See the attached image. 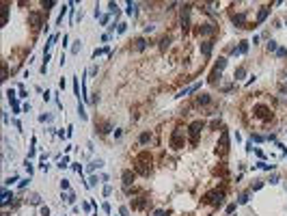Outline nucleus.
Returning a JSON list of instances; mask_svg holds the SVG:
<instances>
[{"label":"nucleus","instance_id":"nucleus-23","mask_svg":"<svg viewBox=\"0 0 287 216\" xmlns=\"http://www.w3.org/2000/svg\"><path fill=\"white\" fill-rule=\"evenodd\" d=\"M266 48H268V52H276V50H279V48H276V41H272V39L266 43Z\"/></svg>","mask_w":287,"mask_h":216},{"label":"nucleus","instance_id":"nucleus-32","mask_svg":"<svg viewBox=\"0 0 287 216\" xmlns=\"http://www.w3.org/2000/svg\"><path fill=\"white\" fill-rule=\"evenodd\" d=\"M54 4H56V2H52V0H48V2H43V9H45V11H48V9H52Z\"/></svg>","mask_w":287,"mask_h":216},{"label":"nucleus","instance_id":"nucleus-42","mask_svg":"<svg viewBox=\"0 0 287 216\" xmlns=\"http://www.w3.org/2000/svg\"><path fill=\"white\" fill-rule=\"evenodd\" d=\"M67 201H69V203H73V201H76V195H73V192H69V195H67Z\"/></svg>","mask_w":287,"mask_h":216},{"label":"nucleus","instance_id":"nucleus-44","mask_svg":"<svg viewBox=\"0 0 287 216\" xmlns=\"http://www.w3.org/2000/svg\"><path fill=\"white\" fill-rule=\"evenodd\" d=\"M41 216H50V208H41Z\"/></svg>","mask_w":287,"mask_h":216},{"label":"nucleus","instance_id":"nucleus-28","mask_svg":"<svg viewBox=\"0 0 287 216\" xmlns=\"http://www.w3.org/2000/svg\"><path fill=\"white\" fill-rule=\"evenodd\" d=\"M136 13V2H127V15Z\"/></svg>","mask_w":287,"mask_h":216},{"label":"nucleus","instance_id":"nucleus-29","mask_svg":"<svg viewBox=\"0 0 287 216\" xmlns=\"http://www.w3.org/2000/svg\"><path fill=\"white\" fill-rule=\"evenodd\" d=\"M257 166H259V169H263V171H272V169H274V164H266V162H259Z\"/></svg>","mask_w":287,"mask_h":216},{"label":"nucleus","instance_id":"nucleus-12","mask_svg":"<svg viewBox=\"0 0 287 216\" xmlns=\"http://www.w3.org/2000/svg\"><path fill=\"white\" fill-rule=\"evenodd\" d=\"M212 102V97L207 95V93H201V95H197V100H194V104L197 106H207Z\"/></svg>","mask_w":287,"mask_h":216},{"label":"nucleus","instance_id":"nucleus-30","mask_svg":"<svg viewBox=\"0 0 287 216\" xmlns=\"http://www.w3.org/2000/svg\"><path fill=\"white\" fill-rule=\"evenodd\" d=\"M30 203H33V205H39V203H41V197H39V195H35L33 199H30Z\"/></svg>","mask_w":287,"mask_h":216},{"label":"nucleus","instance_id":"nucleus-33","mask_svg":"<svg viewBox=\"0 0 287 216\" xmlns=\"http://www.w3.org/2000/svg\"><path fill=\"white\" fill-rule=\"evenodd\" d=\"M261 188H263V182H255L253 184V190H261Z\"/></svg>","mask_w":287,"mask_h":216},{"label":"nucleus","instance_id":"nucleus-11","mask_svg":"<svg viewBox=\"0 0 287 216\" xmlns=\"http://www.w3.org/2000/svg\"><path fill=\"white\" fill-rule=\"evenodd\" d=\"M197 33H199V35H214V33H216V26H214V24H201L199 28H197Z\"/></svg>","mask_w":287,"mask_h":216},{"label":"nucleus","instance_id":"nucleus-2","mask_svg":"<svg viewBox=\"0 0 287 216\" xmlns=\"http://www.w3.org/2000/svg\"><path fill=\"white\" fill-rule=\"evenodd\" d=\"M203 199V203H207V205H214V208H218L220 203H223V199H225V190H209V192H205L201 197Z\"/></svg>","mask_w":287,"mask_h":216},{"label":"nucleus","instance_id":"nucleus-37","mask_svg":"<svg viewBox=\"0 0 287 216\" xmlns=\"http://www.w3.org/2000/svg\"><path fill=\"white\" fill-rule=\"evenodd\" d=\"M233 212H235V205H233V203H231V205H227V214L231 216V214H233Z\"/></svg>","mask_w":287,"mask_h":216},{"label":"nucleus","instance_id":"nucleus-45","mask_svg":"<svg viewBox=\"0 0 287 216\" xmlns=\"http://www.w3.org/2000/svg\"><path fill=\"white\" fill-rule=\"evenodd\" d=\"M50 119H52L50 115H41V117H39V121H50Z\"/></svg>","mask_w":287,"mask_h":216},{"label":"nucleus","instance_id":"nucleus-47","mask_svg":"<svg viewBox=\"0 0 287 216\" xmlns=\"http://www.w3.org/2000/svg\"><path fill=\"white\" fill-rule=\"evenodd\" d=\"M270 184H279V175H272V177H270Z\"/></svg>","mask_w":287,"mask_h":216},{"label":"nucleus","instance_id":"nucleus-18","mask_svg":"<svg viewBox=\"0 0 287 216\" xmlns=\"http://www.w3.org/2000/svg\"><path fill=\"white\" fill-rule=\"evenodd\" d=\"M149 141H151V132H143L141 138H138V143H141V145H147Z\"/></svg>","mask_w":287,"mask_h":216},{"label":"nucleus","instance_id":"nucleus-46","mask_svg":"<svg viewBox=\"0 0 287 216\" xmlns=\"http://www.w3.org/2000/svg\"><path fill=\"white\" fill-rule=\"evenodd\" d=\"M110 22V15H101V24H108Z\"/></svg>","mask_w":287,"mask_h":216},{"label":"nucleus","instance_id":"nucleus-24","mask_svg":"<svg viewBox=\"0 0 287 216\" xmlns=\"http://www.w3.org/2000/svg\"><path fill=\"white\" fill-rule=\"evenodd\" d=\"M7 20H9V9H7V4H2V26L7 24Z\"/></svg>","mask_w":287,"mask_h":216},{"label":"nucleus","instance_id":"nucleus-20","mask_svg":"<svg viewBox=\"0 0 287 216\" xmlns=\"http://www.w3.org/2000/svg\"><path fill=\"white\" fill-rule=\"evenodd\" d=\"M169 46H171V37L166 35V37H162V39H160V50H166Z\"/></svg>","mask_w":287,"mask_h":216},{"label":"nucleus","instance_id":"nucleus-31","mask_svg":"<svg viewBox=\"0 0 287 216\" xmlns=\"http://www.w3.org/2000/svg\"><path fill=\"white\" fill-rule=\"evenodd\" d=\"M276 54H279L281 58H285V56H287V50H285V48H279V50H276Z\"/></svg>","mask_w":287,"mask_h":216},{"label":"nucleus","instance_id":"nucleus-10","mask_svg":"<svg viewBox=\"0 0 287 216\" xmlns=\"http://www.w3.org/2000/svg\"><path fill=\"white\" fill-rule=\"evenodd\" d=\"M121 177H123V186L129 188V184H134V179H136V173L127 169V171H123V175H121Z\"/></svg>","mask_w":287,"mask_h":216},{"label":"nucleus","instance_id":"nucleus-9","mask_svg":"<svg viewBox=\"0 0 287 216\" xmlns=\"http://www.w3.org/2000/svg\"><path fill=\"white\" fill-rule=\"evenodd\" d=\"M28 22L33 24V28H41V26H43V20H41V13H39V11H33V13L28 15Z\"/></svg>","mask_w":287,"mask_h":216},{"label":"nucleus","instance_id":"nucleus-17","mask_svg":"<svg viewBox=\"0 0 287 216\" xmlns=\"http://www.w3.org/2000/svg\"><path fill=\"white\" fill-rule=\"evenodd\" d=\"M207 80H209V84H216L218 80H220V71H218V69H214V71L209 74V78H207Z\"/></svg>","mask_w":287,"mask_h":216},{"label":"nucleus","instance_id":"nucleus-7","mask_svg":"<svg viewBox=\"0 0 287 216\" xmlns=\"http://www.w3.org/2000/svg\"><path fill=\"white\" fill-rule=\"evenodd\" d=\"M255 117H259V119L266 123V121H270V119H272V110H270L268 106L259 104V106H255Z\"/></svg>","mask_w":287,"mask_h":216},{"label":"nucleus","instance_id":"nucleus-14","mask_svg":"<svg viewBox=\"0 0 287 216\" xmlns=\"http://www.w3.org/2000/svg\"><path fill=\"white\" fill-rule=\"evenodd\" d=\"M199 89H201V82H194L192 87H188V89H183V91H179L177 97H183V95H188V93H194V91H199Z\"/></svg>","mask_w":287,"mask_h":216},{"label":"nucleus","instance_id":"nucleus-39","mask_svg":"<svg viewBox=\"0 0 287 216\" xmlns=\"http://www.w3.org/2000/svg\"><path fill=\"white\" fill-rule=\"evenodd\" d=\"M119 212H121V216H129V210L125 208V205H123V208H121V210H119Z\"/></svg>","mask_w":287,"mask_h":216},{"label":"nucleus","instance_id":"nucleus-41","mask_svg":"<svg viewBox=\"0 0 287 216\" xmlns=\"http://www.w3.org/2000/svg\"><path fill=\"white\" fill-rule=\"evenodd\" d=\"M67 162H69V158H63V160H61V164H58V166H61V169H65V166H67Z\"/></svg>","mask_w":287,"mask_h":216},{"label":"nucleus","instance_id":"nucleus-36","mask_svg":"<svg viewBox=\"0 0 287 216\" xmlns=\"http://www.w3.org/2000/svg\"><path fill=\"white\" fill-rule=\"evenodd\" d=\"M61 188H63V190H69V182H67V179H63V182H61Z\"/></svg>","mask_w":287,"mask_h":216},{"label":"nucleus","instance_id":"nucleus-26","mask_svg":"<svg viewBox=\"0 0 287 216\" xmlns=\"http://www.w3.org/2000/svg\"><path fill=\"white\" fill-rule=\"evenodd\" d=\"M244 74H246V69H244V67H237L235 74H233V78H244Z\"/></svg>","mask_w":287,"mask_h":216},{"label":"nucleus","instance_id":"nucleus-8","mask_svg":"<svg viewBox=\"0 0 287 216\" xmlns=\"http://www.w3.org/2000/svg\"><path fill=\"white\" fill-rule=\"evenodd\" d=\"M132 208H134V210H145V208H149V199H147L145 195L136 197V199H132Z\"/></svg>","mask_w":287,"mask_h":216},{"label":"nucleus","instance_id":"nucleus-15","mask_svg":"<svg viewBox=\"0 0 287 216\" xmlns=\"http://www.w3.org/2000/svg\"><path fill=\"white\" fill-rule=\"evenodd\" d=\"M212 46H214L212 41H203V43H201V52H203V56H209V54H212Z\"/></svg>","mask_w":287,"mask_h":216},{"label":"nucleus","instance_id":"nucleus-40","mask_svg":"<svg viewBox=\"0 0 287 216\" xmlns=\"http://www.w3.org/2000/svg\"><path fill=\"white\" fill-rule=\"evenodd\" d=\"M125 26H127V24H117V30H119V33H125Z\"/></svg>","mask_w":287,"mask_h":216},{"label":"nucleus","instance_id":"nucleus-34","mask_svg":"<svg viewBox=\"0 0 287 216\" xmlns=\"http://www.w3.org/2000/svg\"><path fill=\"white\" fill-rule=\"evenodd\" d=\"M240 203H248V192H244V195H240Z\"/></svg>","mask_w":287,"mask_h":216},{"label":"nucleus","instance_id":"nucleus-3","mask_svg":"<svg viewBox=\"0 0 287 216\" xmlns=\"http://www.w3.org/2000/svg\"><path fill=\"white\" fill-rule=\"evenodd\" d=\"M231 22H233L237 28H246V30H253V28H255V24H248V22H246V15H244V13L231 11Z\"/></svg>","mask_w":287,"mask_h":216},{"label":"nucleus","instance_id":"nucleus-16","mask_svg":"<svg viewBox=\"0 0 287 216\" xmlns=\"http://www.w3.org/2000/svg\"><path fill=\"white\" fill-rule=\"evenodd\" d=\"M145 48H147V41H145L143 37H138V39L134 41V50H138V52H143Z\"/></svg>","mask_w":287,"mask_h":216},{"label":"nucleus","instance_id":"nucleus-19","mask_svg":"<svg viewBox=\"0 0 287 216\" xmlns=\"http://www.w3.org/2000/svg\"><path fill=\"white\" fill-rule=\"evenodd\" d=\"M227 67V58H223V56H220L218 61H216V65H214V69H218V71H223Z\"/></svg>","mask_w":287,"mask_h":216},{"label":"nucleus","instance_id":"nucleus-38","mask_svg":"<svg viewBox=\"0 0 287 216\" xmlns=\"http://www.w3.org/2000/svg\"><path fill=\"white\" fill-rule=\"evenodd\" d=\"M7 78H9V69H7V65H4V67H2V80H7Z\"/></svg>","mask_w":287,"mask_h":216},{"label":"nucleus","instance_id":"nucleus-35","mask_svg":"<svg viewBox=\"0 0 287 216\" xmlns=\"http://www.w3.org/2000/svg\"><path fill=\"white\" fill-rule=\"evenodd\" d=\"M80 48H82V46H80V41H76V46L71 48V52H73V54H78V52H80Z\"/></svg>","mask_w":287,"mask_h":216},{"label":"nucleus","instance_id":"nucleus-49","mask_svg":"<svg viewBox=\"0 0 287 216\" xmlns=\"http://www.w3.org/2000/svg\"><path fill=\"white\" fill-rule=\"evenodd\" d=\"M155 216H166V212H164V210H158V212H155Z\"/></svg>","mask_w":287,"mask_h":216},{"label":"nucleus","instance_id":"nucleus-13","mask_svg":"<svg viewBox=\"0 0 287 216\" xmlns=\"http://www.w3.org/2000/svg\"><path fill=\"white\" fill-rule=\"evenodd\" d=\"M268 13H270V9H268V7H263V9H261V11H259V13H257V20H255V26H259V24H261V22H266V17H268Z\"/></svg>","mask_w":287,"mask_h":216},{"label":"nucleus","instance_id":"nucleus-1","mask_svg":"<svg viewBox=\"0 0 287 216\" xmlns=\"http://www.w3.org/2000/svg\"><path fill=\"white\" fill-rule=\"evenodd\" d=\"M134 171L141 175H149L153 166H151V154L149 151H141V154H136L134 158Z\"/></svg>","mask_w":287,"mask_h":216},{"label":"nucleus","instance_id":"nucleus-25","mask_svg":"<svg viewBox=\"0 0 287 216\" xmlns=\"http://www.w3.org/2000/svg\"><path fill=\"white\" fill-rule=\"evenodd\" d=\"M110 130H112V128H110L108 123H101V125H99V134H108Z\"/></svg>","mask_w":287,"mask_h":216},{"label":"nucleus","instance_id":"nucleus-27","mask_svg":"<svg viewBox=\"0 0 287 216\" xmlns=\"http://www.w3.org/2000/svg\"><path fill=\"white\" fill-rule=\"evenodd\" d=\"M9 199H13V195L4 190V192H2V205H7V203H9Z\"/></svg>","mask_w":287,"mask_h":216},{"label":"nucleus","instance_id":"nucleus-48","mask_svg":"<svg viewBox=\"0 0 287 216\" xmlns=\"http://www.w3.org/2000/svg\"><path fill=\"white\" fill-rule=\"evenodd\" d=\"M95 184H97V177L93 175V177H91V179H89V186H95Z\"/></svg>","mask_w":287,"mask_h":216},{"label":"nucleus","instance_id":"nucleus-4","mask_svg":"<svg viewBox=\"0 0 287 216\" xmlns=\"http://www.w3.org/2000/svg\"><path fill=\"white\" fill-rule=\"evenodd\" d=\"M183 143H186V138H183V130H181V128H175L173 134H171V147H173V149H181Z\"/></svg>","mask_w":287,"mask_h":216},{"label":"nucleus","instance_id":"nucleus-22","mask_svg":"<svg viewBox=\"0 0 287 216\" xmlns=\"http://www.w3.org/2000/svg\"><path fill=\"white\" fill-rule=\"evenodd\" d=\"M101 166H104V162H101V160H93V162L89 164V171H93V169H101Z\"/></svg>","mask_w":287,"mask_h":216},{"label":"nucleus","instance_id":"nucleus-43","mask_svg":"<svg viewBox=\"0 0 287 216\" xmlns=\"http://www.w3.org/2000/svg\"><path fill=\"white\" fill-rule=\"evenodd\" d=\"M253 141H255V143H261V141H263V136H259V134H253Z\"/></svg>","mask_w":287,"mask_h":216},{"label":"nucleus","instance_id":"nucleus-5","mask_svg":"<svg viewBox=\"0 0 287 216\" xmlns=\"http://www.w3.org/2000/svg\"><path fill=\"white\" fill-rule=\"evenodd\" d=\"M203 128H205V123H203V121H194L190 128H188V132H190V143H192V145H197V143H199V136H201V130H203Z\"/></svg>","mask_w":287,"mask_h":216},{"label":"nucleus","instance_id":"nucleus-6","mask_svg":"<svg viewBox=\"0 0 287 216\" xmlns=\"http://www.w3.org/2000/svg\"><path fill=\"white\" fill-rule=\"evenodd\" d=\"M227 151H229V132H227V128H223V130H220L218 154H220V156H227Z\"/></svg>","mask_w":287,"mask_h":216},{"label":"nucleus","instance_id":"nucleus-21","mask_svg":"<svg viewBox=\"0 0 287 216\" xmlns=\"http://www.w3.org/2000/svg\"><path fill=\"white\" fill-rule=\"evenodd\" d=\"M248 52V41H240V46H237V54H246Z\"/></svg>","mask_w":287,"mask_h":216}]
</instances>
